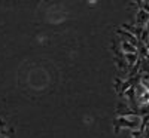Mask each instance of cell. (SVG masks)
<instances>
[{
	"instance_id": "7a4b0ae2",
	"label": "cell",
	"mask_w": 149,
	"mask_h": 138,
	"mask_svg": "<svg viewBox=\"0 0 149 138\" xmlns=\"http://www.w3.org/2000/svg\"><path fill=\"white\" fill-rule=\"evenodd\" d=\"M121 49H122V54L137 52V46H134L133 43H130L127 40H121Z\"/></svg>"
},
{
	"instance_id": "6da1fadb",
	"label": "cell",
	"mask_w": 149,
	"mask_h": 138,
	"mask_svg": "<svg viewBox=\"0 0 149 138\" xmlns=\"http://www.w3.org/2000/svg\"><path fill=\"white\" fill-rule=\"evenodd\" d=\"M148 17H149V14H146L143 9H139V12L136 14V24L140 26V27H143L146 24V21H148Z\"/></svg>"
},
{
	"instance_id": "277c9868",
	"label": "cell",
	"mask_w": 149,
	"mask_h": 138,
	"mask_svg": "<svg viewBox=\"0 0 149 138\" xmlns=\"http://www.w3.org/2000/svg\"><path fill=\"white\" fill-rule=\"evenodd\" d=\"M5 128H6V122L0 119V132H2V131H5Z\"/></svg>"
},
{
	"instance_id": "8992f818",
	"label": "cell",
	"mask_w": 149,
	"mask_h": 138,
	"mask_svg": "<svg viewBox=\"0 0 149 138\" xmlns=\"http://www.w3.org/2000/svg\"><path fill=\"white\" fill-rule=\"evenodd\" d=\"M145 26H146V27L149 28V17H148V21H146V24H145Z\"/></svg>"
},
{
	"instance_id": "3957f363",
	"label": "cell",
	"mask_w": 149,
	"mask_h": 138,
	"mask_svg": "<svg viewBox=\"0 0 149 138\" xmlns=\"http://www.w3.org/2000/svg\"><path fill=\"white\" fill-rule=\"evenodd\" d=\"M122 57H124V59H125V61L128 62V66H134L136 62H137V59H139V55H137V52L122 54Z\"/></svg>"
},
{
	"instance_id": "5b68a950",
	"label": "cell",
	"mask_w": 149,
	"mask_h": 138,
	"mask_svg": "<svg viewBox=\"0 0 149 138\" xmlns=\"http://www.w3.org/2000/svg\"><path fill=\"white\" fill-rule=\"evenodd\" d=\"M131 137H133V138H140V131H134V129H133Z\"/></svg>"
}]
</instances>
